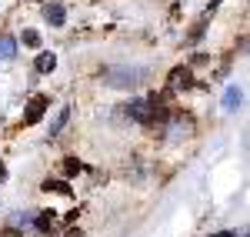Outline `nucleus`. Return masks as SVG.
Here are the masks:
<instances>
[{
  "label": "nucleus",
  "instance_id": "f257e3e1",
  "mask_svg": "<svg viewBox=\"0 0 250 237\" xmlns=\"http://www.w3.org/2000/svg\"><path fill=\"white\" fill-rule=\"evenodd\" d=\"M144 77H147L144 67H107L104 70V84H110V87H137V84H144Z\"/></svg>",
  "mask_w": 250,
  "mask_h": 237
},
{
  "label": "nucleus",
  "instance_id": "f03ea898",
  "mask_svg": "<svg viewBox=\"0 0 250 237\" xmlns=\"http://www.w3.org/2000/svg\"><path fill=\"white\" fill-rule=\"evenodd\" d=\"M127 114L140 124H154V110H150V100H130L127 104Z\"/></svg>",
  "mask_w": 250,
  "mask_h": 237
},
{
  "label": "nucleus",
  "instance_id": "7ed1b4c3",
  "mask_svg": "<svg viewBox=\"0 0 250 237\" xmlns=\"http://www.w3.org/2000/svg\"><path fill=\"white\" fill-rule=\"evenodd\" d=\"M193 87V70L190 67H173L170 70V90H187Z\"/></svg>",
  "mask_w": 250,
  "mask_h": 237
},
{
  "label": "nucleus",
  "instance_id": "20e7f679",
  "mask_svg": "<svg viewBox=\"0 0 250 237\" xmlns=\"http://www.w3.org/2000/svg\"><path fill=\"white\" fill-rule=\"evenodd\" d=\"M47 107H50V100H47V97H34L30 104H27V114H23V124H27V127H30V124H37V120L43 117V110H47Z\"/></svg>",
  "mask_w": 250,
  "mask_h": 237
},
{
  "label": "nucleus",
  "instance_id": "39448f33",
  "mask_svg": "<svg viewBox=\"0 0 250 237\" xmlns=\"http://www.w3.org/2000/svg\"><path fill=\"white\" fill-rule=\"evenodd\" d=\"M43 17H47V23H50V27H63L67 10H63L60 3H47V7H43Z\"/></svg>",
  "mask_w": 250,
  "mask_h": 237
},
{
  "label": "nucleus",
  "instance_id": "423d86ee",
  "mask_svg": "<svg viewBox=\"0 0 250 237\" xmlns=\"http://www.w3.org/2000/svg\"><path fill=\"white\" fill-rule=\"evenodd\" d=\"M67 120H70V107H60L57 117L50 120V130H47V134H50V137H57L60 130H63V124H67Z\"/></svg>",
  "mask_w": 250,
  "mask_h": 237
},
{
  "label": "nucleus",
  "instance_id": "0eeeda50",
  "mask_svg": "<svg viewBox=\"0 0 250 237\" xmlns=\"http://www.w3.org/2000/svg\"><path fill=\"white\" fill-rule=\"evenodd\" d=\"M240 90H237V87H227V90H224V110H237V107H240Z\"/></svg>",
  "mask_w": 250,
  "mask_h": 237
},
{
  "label": "nucleus",
  "instance_id": "6e6552de",
  "mask_svg": "<svg viewBox=\"0 0 250 237\" xmlns=\"http://www.w3.org/2000/svg\"><path fill=\"white\" fill-rule=\"evenodd\" d=\"M34 67H37L40 74H50V70L57 67V54H40V57H37V64H34Z\"/></svg>",
  "mask_w": 250,
  "mask_h": 237
},
{
  "label": "nucleus",
  "instance_id": "1a4fd4ad",
  "mask_svg": "<svg viewBox=\"0 0 250 237\" xmlns=\"http://www.w3.org/2000/svg\"><path fill=\"white\" fill-rule=\"evenodd\" d=\"M34 224H37V231L50 234V227H54V211H40L37 217H34Z\"/></svg>",
  "mask_w": 250,
  "mask_h": 237
},
{
  "label": "nucleus",
  "instance_id": "9d476101",
  "mask_svg": "<svg viewBox=\"0 0 250 237\" xmlns=\"http://www.w3.org/2000/svg\"><path fill=\"white\" fill-rule=\"evenodd\" d=\"M17 54V40L14 37H0V60H10Z\"/></svg>",
  "mask_w": 250,
  "mask_h": 237
},
{
  "label": "nucleus",
  "instance_id": "9b49d317",
  "mask_svg": "<svg viewBox=\"0 0 250 237\" xmlns=\"http://www.w3.org/2000/svg\"><path fill=\"white\" fill-rule=\"evenodd\" d=\"M43 191H57V194H70L67 180H43Z\"/></svg>",
  "mask_w": 250,
  "mask_h": 237
},
{
  "label": "nucleus",
  "instance_id": "f8f14e48",
  "mask_svg": "<svg viewBox=\"0 0 250 237\" xmlns=\"http://www.w3.org/2000/svg\"><path fill=\"white\" fill-rule=\"evenodd\" d=\"M80 171H83V164H80L77 157H67V164H63V174H67V177H74V174H80Z\"/></svg>",
  "mask_w": 250,
  "mask_h": 237
},
{
  "label": "nucleus",
  "instance_id": "ddd939ff",
  "mask_svg": "<svg viewBox=\"0 0 250 237\" xmlns=\"http://www.w3.org/2000/svg\"><path fill=\"white\" fill-rule=\"evenodd\" d=\"M187 130H190V124H187V120H180V117L170 124V134H173V137H184Z\"/></svg>",
  "mask_w": 250,
  "mask_h": 237
},
{
  "label": "nucleus",
  "instance_id": "4468645a",
  "mask_svg": "<svg viewBox=\"0 0 250 237\" xmlns=\"http://www.w3.org/2000/svg\"><path fill=\"white\" fill-rule=\"evenodd\" d=\"M23 43L27 47H40V34L37 30H23Z\"/></svg>",
  "mask_w": 250,
  "mask_h": 237
},
{
  "label": "nucleus",
  "instance_id": "2eb2a0df",
  "mask_svg": "<svg viewBox=\"0 0 250 237\" xmlns=\"http://www.w3.org/2000/svg\"><path fill=\"white\" fill-rule=\"evenodd\" d=\"M14 224H17V227H27V224H34V214H17Z\"/></svg>",
  "mask_w": 250,
  "mask_h": 237
},
{
  "label": "nucleus",
  "instance_id": "dca6fc26",
  "mask_svg": "<svg viewBox=\"0 0 250 237\" xmlns=\"http://www.w3.org/2000/svg\"><path fill=\"white\" fill-rule=\"evenodd\" d=\"M0 237H23V234H20L17 227H7V231H0Z\"/></svg>",
  "mask_w": 250,
  "mask_h": 237
},
{
  "label": "nucleus",
  "instance_id": "f3484780",
  "mask_svg": "<svg viewBox=\"0 0 250 237\" xmlns=\"http://www.w3.org/2000/svg\"><path fill=\"white\" fill-rule=\"evenodd\" d=\"M67 237H83V234H80V231H67Z\"/></svg>",
  "mask_w": 250,
  "mask_h": 237
},
{
  "label": "nucleus",
  "instance_id": "a211bd4d",
  "mask_svg": "<svg viewBox=\"0 0 250 237\" xmlns=\"http://www.w3.org/2000/svg\"><path fill=\"white\" fill-rule=\"evenodd\" d=\"M210 237H233V234H230V231H224V234H210Z\"/></svg>",
  "mask_w": 250,
  "mask_h": 237
}]
</instances>
